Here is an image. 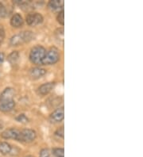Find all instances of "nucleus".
<instances>
[{"instance_id": "1", "label": "nucleus", "mask_w": 143, "mask_h": 157, "mask_svg": "<svg viewBox=\"0 0 143 157\" xmlns=\"http://www.w3.org/2000/svg\"><path fill=\"white\" fill-rule=\"evenodd\" d=\"M34 37V34L31 31H23L18 34L14 35L10 40V44L11 46L22 45L33 40Z\"/></svg>"}, {"instance_id": "2", "label": "nucleus", "mask_w": 143, "mask_h": 157, "mask_svg": "<svg viewBox=\"0 0 143 157\" xmlns=\"http://www.w3.org/2000/svg\"><path fill=\"white\" fill-rule=\"evenodd\" d=\"M46 49L42 45H36L32 49L30 50V60L31 63L37 65H40L42 64L43 58L46 55Z\"/></svg>"}, {"instance_id": "3", "label": "nucleus", "mask_w": 143, "mask_h": 157, "mask_svg": "<svg viewBox=\"0 0 143 157\" xmlns=\"http://www.w3.org/2000/svg\"><path fill=\"white\" fill-rule=\"evenodd\" d=\"M60 57H61V55H60L59 50L55 48V47L51 48L48 51H46L42 64V65H53V64H55L56 63H57L60 60Z\"/></svg>"}, {"instance_id": "4", "label": "nucleus", "mask_w": 143, "mask_h": 157, "mask_svg": "<svg viewBox=\"0 0 143 157\" xmlns=\"http://www.w3.org/2000/svg\"><path fill=\"white\" fill-rule=\"evenodd\" d=\"M37 132L31 128H25L19 132L17 140L22 143H31L36 139Z\"/></svg>"}, {"instance_id": "5", "label": "nucleus", "mask_w": 143, "mask_h": 157, "mask_svg": "<svg viewBox=\"0 0 143 157\" xmlns=\"http://www.w3.org/2000/svg\"><path fill=\"white\" fill-rule=\"evenodd\" d=\"M44 17L39 13H30L26 17L27 25L30 26H36L43 22Z\"/></svg>"}, {"instance_id": "6", "label": "nucleus", "mask_w": 143, "mask_h": 157, "mask_svg": "<svg viewBox=\"0 0 143 157\" xmlns=\"http://www.w3.org/2000/svg\"><path fill=\"white\" fill-rule=\"evenodd\" d=\"M65 117V109L64 107L57 108L50 115V121L52 123H59L64 120Z\"/></svg>"}, {"instance_id": "7", "label": "nucleus", "mask_w": 143, "mask_h": 157, "mask_svg": "<svg viewBox=\"0 0 143 157\" xmlns=\"http://www.w3.org/2000/svg\"><path fill=\"white\" fill-rule=\"evenodd\" d=\"M19 132L20 131L17 128H7L6 130H4L3 132H1V137L3 139H13V140H17Z\"/></svg>"}, {"instance_id": "8", "label": "nucleus", "mask_w": 143, "mask_h": 157, "mask_svg": "<svg viewBox=\"0 0 143 157\" xmlns=\"http://www.w3.org/2000/svg\"><path fill=\"white\" fill-rule=\"evenodd\" d=\"M55 85L56 83L54 82H46V83L41 85L38 88V94H40V95H46V94H50V92L54 89Z\"/></svg>"}, {"instance_id": "9", "label": "nucleus", "mask_w": 143, "mask_h": 157, "mask_svg": "<svg viewBox=\"0 0 143 157\" xmlns=\"http://www.w3.org/2000/svg\"><path fill=\"white\" fill-rule=\"evenodd\" d=\"M46 73H47V71L45 68H42L40 67H35L30 69L29 74H30V76L32 79H38V78L44 76Z\"/></svg>"}, {"instance_id": "10", "label": "nucleus", "mask_w": 143, "mask_h": 157, "mask_svg": "<svg viewBox=\"0 0 143 157\" xmlns=\"http://www.w3.org/2000/svg\"><path fill=\"white\" fill-rule=\"evenodd\" d=\"M14 94H15L14 89L12 87H7L2 92V94L0 95V101H12L14 100Z\"/></svg>"}, {"instance_id": "11", "label": "nucleus", "mask_w": 143, "mask_h": 157, "mask_svg": "<svg viewBox=\"0 0 143 157\" xmlns=\"http://www.w3.org/2000/svg\"><path fill=\"white\" fill-rule=\"evenodd\" d=\"M48 7L52 11L61 10L64 9V1L63 0H52L48 3Z\"/></svg>"}, {"instance_id": "12", "label": "nucleus", "mask_w": 143, "mask_h": 157, "mask_svg": "<svg viewBox=\"0 0 143 157\" xmlns=\"http://www.w3.org/2000/svg\"><path fill=\"white\" fill-rule=\"evenodd\" d=\"M23 23H24V20L21 14L19 13H14L10 18V25L14 28L22 27L23 25Z\"/></svg>"}, {"instance_id": "13", "label": "nucleus", "mask_w": 143, "mask_h": 157, "mask_svg": "<svg viewBox=\"0 0 143 157\" xmlns=\"http://www.w3.org/2000/svg\"><path fill=\"white\" fill-rule=\"evenodd\" d=\"M15 101L14 100L7 101H0V111L9 112L14 108Z\"/></svg>"}, {"instance_id": "14", "label": "nucleus", "mask_w": 143, "mask_h": 157, "mask_svg": "<svg viewBox=\"0 0 143 157\" xmlns=\"http://www.w3.org/2000/svg\"><path fill=\"white\" fill-rule=\"evenodd\" d=\"M12 147L7 142H0V153L2 155H8L11 152Z\"/></svg>"}, {"instance_id": "15", "label": "nucleus", "mask_w": 143, "mask_h": 157, "mask_svg": "<svg viewBox=\"0 0 143 157\" xmlns=\"http://www.w3.org/2000/svg\"><path fill=\"white\" fill-rule=\"evenodd\" d=\"M19 59V53L18 51H14L8 56V61L10 64H15Z\"/></svg>"}, {"instance_id": "16", "label": "nucleus", "mask_w": 143, "mask_h": 157, "mask_svg": "<svg viewBox=\"0 0 143 157\" xmlns=\"http://www.w3.org/2000/svg\"><path fill=\"white\" fill-rule=\"evenodd\" d=\"M52 153L55 157H65V149L63 147H55L52 150Z\"/></svg>"}, {"instance_id": "17", "label": "nucleus", "mask_w": 143, "mask_h": 157, "mask_svg": "<svg viewBox=\"0 0 143 157\" xmlns=\"http://www.w3.org/2000/svg\"><path fill=\"white\" fill-rule=\"evenodd\" d=\"M15 120L18 122L22 123V124H26V123L29 122V118L26 117V115L24 113H20L15 117Z\"/></svg>"}, {"instance_id": "18", "label": "nucleus", "mask_w": 143, "mask_h": 157, "mask_svg": "<svg viewBox=\"0 0 143 157\" xmlns=\"http://www.w3.org/2000/svg\"><path fill=\"white\" fill-rule=\"evenodd\" d=\"M57 20L61 25H65V10H64V9L58 12V14L57 16Z\"/></svg>"}, {"instance_id": "19", "label": "nucleus", "mask_w": 143, "mask_h": 157, "mask_svg": "<svg viewBox=\"0 0 143 157\" xmlns=\"http://www.w3.org/2000/svg\"><path fill=\"white\" fill-rule=\"evenodd\" d=\"M55 36L57 40H61L63 43L64 41V29L63 28H59V29H57V30L55 31Z\"/></svg>"}, {"instance_id": "20", "label": "nucleus", "mask_w": 143, "mask_h": 157, "mask_svg": "<svg viewBox=\"0 0 143 157\" xmlns=\"http://www.w3.org/2000/svg\"><path fill=\"white\" fill-rule=\"evenodd\" d=\"M39 157H52L50 149L49 148H43V149L41 150Z\"/></svg>"}, {"instance_id": "21", "label": "nucleus", "mask_w": 143, "mask_h": 157, "mask_svg": "<svg viewBox=\"0 0 143 157\" xmlns=\"http://www.w3.org/2000/svg\"><path fill=\"white\" fill-rule=\"evenodd\" d=\"M6 9L2 2H0V19L6 17Z\"/></svg>"}, {"instance_id": "22", "label": "nucleus", "mask_w": 143, "mask_h": 157, "mask_svg": "<svg viewBox=\"0 0 143 157\" xmlns=\"http://www.w3.org/2000/svg\"><path fill=\"white\" fill-rule=\"evenodd\" d=\"M55 135L57 136H58V137L64 138V136H65V128H64L63 125L60 127L58 129H57V131L55 132Z\"/></svg>"}, {"instance_id": "23", "label": "nucleus", "mask_w": 143, "mask_h": 157, "mask_svg": "<svg viewBox=\"0 0 143 157\" xmlns=\"http://www.w3.org/2000/svg\"><path fill=\"white\" fill-rule=\"evenodd\" d=\"M5 38V31L2 27H0V44H2Z\"/></svg>"}, {"instance_id": "24", "label": "nucleus", "mask_w": 143, "mask_h": 157, "mask_svg": "<svg viewBox=\"0 0 143 157\" xmlns=\"http://www.w3.org/2000/svg\"><path fill=\"white\" fill-rule=\"evenodd\" d=\"M4 59H5V56H4V53L2 52H0V65L3 63Z\"/></svg>"}, {"instance_id": "25", "label": "nucleus", "mask_w": 143, "mask_h": 157, "mask_svg": "<svg viewBox=\"0 0 143 157\" xmlns=\"http://www.w3.org/2000/svg\"><path fill=\"white\" fill-rule=\"evenodd\" d=\"M2 128H3V123H2V121H0V131L2 130Z\"/></svg>"}, {"instance_id": "26", "label": "nucleus", "mask_w": 143, "mask_h": 157, "mask_svg": "<svg viewBox=\"0 0 143 157\" xmlns=\"http://www.w3.org/2000/svg\"><path fill=\"white\" fill-rule=\"evenodd\" d=\"M25 157H34V156H33V155H26Z\"/></svg>"}]
</instances>
